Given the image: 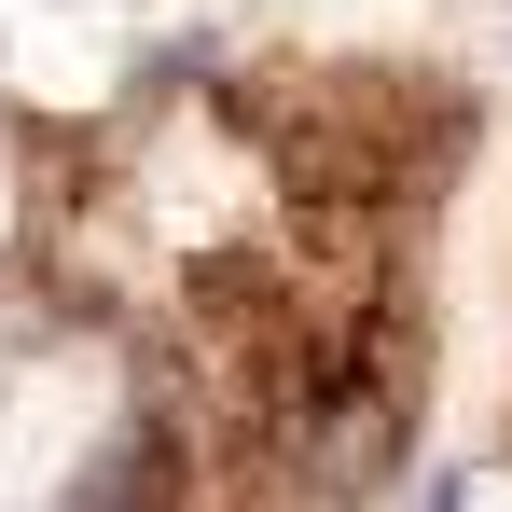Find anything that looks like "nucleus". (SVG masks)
Returning a JSON list of instances; mask_svg holds the SVG:
<instances>
[{
  "label": "nucleus",
  "mask_w": 512,
  "mask_h": 512,
  "mask_svg": "<svg viewBox=\"0 0 512 512\" xmlns=\"http://www.w3.org/2000/svg\"><path fill=\"white\" fill-rule=\"evenodd\" d=\"M485 97L416 56H194L14 125V250L97 388L84 512H360L443 374Z\"/></svg>",
  "instance_id": "nucleus-1"
},
{
  "label": "nucleus",
  "mask_w": 512,
  "mask_h": 512,
  "mask_svg": "<svg viewBox=\"0 0 512 512\" xmlns=\"http://www.w3.org/2000/svg\"><path fill=\"white\" fill-rule=\"evenodd\" d=\"M485 512H512V374H499V499Z\"/></svg>",
  "instance_id": "nucleus-2"
}]
</instances>
